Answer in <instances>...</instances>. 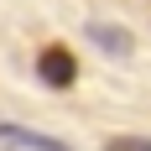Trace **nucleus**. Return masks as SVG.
<instances>
[{"label":"nucleus","mask_w":151,"mask_h":151,"mask_svg":"<svg viewBox=\"0 0 151 151\" xmlns=\"http://www.w3.org/2000/svg\"><path fill=\"white\" fill-rule=\"evenodd\" d=\"M0 146H16V151H68V141L26 130V125H0Z\"/></svg>","instance_id":"obj_3"},{"label":"nucleus","mask_w":151,"mask_h":151,"mask_svg":"<svg viewBox=\"0 0 151 151\" xmlns=\"http://www.w3.org/2000/svg\"><path fill=\"white\" fill-rule=\"evenodd\" d=\"M83 37H89L94 47H104L109 58H130V52H136V37H130L125 26H115V21H89Z\"/></svg>","instance_id":"obj_2"},{"label":"nucleus","mask_w":151,"mask_h":151,"mask_svg":"<svg viewBox=\"0 0 151 151\" xmlns=\"http://www.w3.org/2000/svg\"><path fill=\"white\" fill-rule=\"evenodd\" d=\"M104 151H151V136H115Z\"/></svg>","instance_id":"obj_4"},{"label":"nucleus","mask_w":151,"mask_h":151,"mask_svg":"<svg viewBox=\"0 0 151 151\" xmlns=\"http://www.w3.org/2000/svg\"><path fill=\"white\" fill-rule=\"evenodd\" d=\"M37 73H42V83H52V89H68L78 78V63H73L68 47H47L42 58H37Z\"/></svg>","instance_id":"obj_1"}]
</instances>
